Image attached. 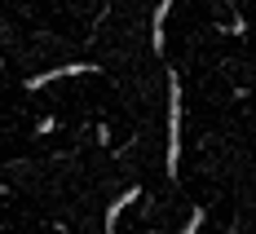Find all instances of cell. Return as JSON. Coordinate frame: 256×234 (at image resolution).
<instances>
[{
	"mask_svg": "<svg viewBox=\"0 0 256 234\" xmlns=\"http://www.w3.org/2000/svg\"><path fill=\"white\" fill-rule=\"evenodd\" d=\"M93 71H98L93 62H76V66H58V71H44V76H26L22 88H44L49 80H62V76H93Z\"/></svg>",
	"mask_w": 256,
	"mask_h": 234,
	"instance_id": "7a4b0ae2",
	"label": "cell"
},
{
	"mask_svg": "<svg viewBox=\"0 0 256 234\" xmlns=\"http://www.w3.org/2000/svg\"><path fill=\"white\" fill-rule=\"evenodd\" d=\"M181 164V80L168 76V177H177Z\"/></svg>",
	"mask_w": 256,
	"mask_h": 234,
	"instance_id": "6da1fadb",
	"label": "cell"
},
{
	"mask_svg": "<svg viewBox=\"0 0 256 234\" xmlns=\"http://www.w3.org/2000/svg\"><path fill=\"white\" fill-rule=\"evenodd\" d=\"M137 194H142V190H137V186H132V190H124V194H120V199H115V204H110V208H106V234H115V216H120V212H124L128 204H132V199H137Z\"/></svg>",
	"mask_w": 256,
	"mask_h": 234,
	"instance_id": "3957f363",
	"label": "cell"
},
{
	"mask_svg": "<svg viewBox=\"0 0 256 234\" xmlns=\"http://www.w3.org/2000/svg\"><path fill=\"white\" fill-rule=\"evenodd\" d=\"M172 4H177V0H159V9H154V26H150V44L154 49H164V18H168Z\"/></svg>",
	"mask_w": 256,
	"mask_h": 234,
	"instance_id": "277c9868",
	"label": "cell"
}]
</instances>
